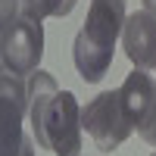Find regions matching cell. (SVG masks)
<instances>
[{
	"label": "cell",
	"mask_w": 156,
	"mask_h": 156,
	"mask_svg": "<svg viewBox=\"0 0 156 156\" xmlns=\"http://www.w3.org/2000/svg\"><path fill=\"white\" fill-rule=\"evenodd\" d=\"M28 119L34 137L53 156H78L81 150V106L72 90H59L53 75L37 69L28 75Z\"/></svg>",
	"instance_id": "obj_1"
},
{
	"label": "cell",
	"mask_w": 156,
	"mask_h": 156,
	"mask_svg": "<svg viewBox=\"0 0 156 156\" xmlns=\"http://www.w3.org/2000/svg\"><path fill=\"white\" fill-rule=\"evenodd\" d=\"M125 0H90L84 28L78 31L72 59L78 75L87 84H97L112 66V47L115 37L125 28Z\"/></svg>",
	"instance_id": "obj_2"
},
{
	"label": "cell",
	"mask_w": 156,
	"mask_h": 156,
	"mask_svg": "<svg viewBox=\"0 0 156 156\" xmlns=\"http://www.w3.org/2000/svg\"><path fill=\"white\" fill-rule=\"evenodd\" d=\"M41 56H44L41 19H31L19 0H3V12H0V62H3V72L25 78L37 72Z\"/></svg>",
	"instance_id": "obj_3"
},
{
	"label": "cell",
	"mask_w": 156,
	"mask_h": 156,
	"mask_svg": "<svg viewBox=\"0 0 156 156\" xmlns=\"http://www.w3.org/2000/svg\"><path fill=\"white\" fill-rule=\"evenodd\" d=\"M81 125H84V131L94 137V144H97L100 153L119 150L128 140V134L134 131L119 90H103L100 97L90 100L81 109Z\"/></svg>",
	"instance_id": "obj_4"
},
{
	"label": "cell",
	"mask_w": 156,
	"mask_h": 156,
	"mask_svg": "<svg viewBox=\"0 0 156 156\" xmlns=\"http://www.w3.org/2000/svg\"><path fill=\"white\" fill-rule=\"evenodd\" d=\"M119 94L134 131L150 147H156V78L147 69H134L119 87Z\"/></svg>",
	"instance_id": "obj_5"
},
{
	"label": "cell",
	"mask_w": 156,
	"mask_h": 156,
	"mask_svg": "<svg viewBox=\"0 0 156 156\" xmlns=\"http://www.w3.org/2000/svg\"><path fill=\"white\" fill-rule=\"evenodd\" d=\"M0 156H12L19 147H22V115L28 112V84H22L19 75L12 72H3L0 78Z\"/></svg>",
	"instance_id": "obj_6"
},
{
	"label": "cell",
	"mask_w": 156,
	"mask_h": 156,
	"mask_svg": "<svg viewBox=\"0 0 156 156\" xmlns=\"http://www.w3.org/2000/svg\"><path fill=\"white\" fill-rule=\"evenodd\" d=\"M122 47L134 69H156V16L147 9L131 12L122 28Z\"/></svg>",
	"instance_id": "obj_7"
},
{
	"label": "cell",
	"mask_w": 156,
	"mask_h": 156,
	"mask_svg": "<svg viewBox=\"0 0 156 156\" xmlns=\"http://www.w3.org/2000/svg\"><path fill=\"white\" fill-rule=\"evenodd\" d=\"M19 3L31 19H47V16H69L78 0H19Z\"/></svg>",
	"instance_id": "obj_8"
},
{
	"label": "cell",
	"mask_w": 156,
	"mask_h": 156,
	"mask_svg": "<svg viewBox=\"0 0 156 156\" xmlns=\"http://www.w3.org/2000/svg\"><path fill=\"white\" fill-rule=\"evenodd\" d=\"M12 156H34V150H31V140L25 137V140H22V147H19L16 153H12Z\"/></svg>",
	"instance_id": "obj_9"
},
{
	"label": "cell",
	"mask_w": 156,
	"mask_h": 156,
	"mask_svg": "<svg viewBox=\"0 0 156 156\" xmlns=\"http://www.w3.org/2000/svg\"><path fill=\"white\" fill-rule=\"evenodd\" d=\"M144 9H147V12H153V16H156V0H144Z\"/></svg>",
	"instance_id": "obj_10"
},
{
	"label": "cell",
	"mask_w": 156,
	"mask_h": 156,
	"mask_svg": "<svg viewBox=\"0 0 156 156\" xmlns=\"http://www.w3.org/2000/svg\"><path fill=\"white\" fill-rule=\"evenodd\" d=\"M153 156H156V153H153Z\"/></svg>",
	"instance_id": "obj_11"
}]
</instances>
